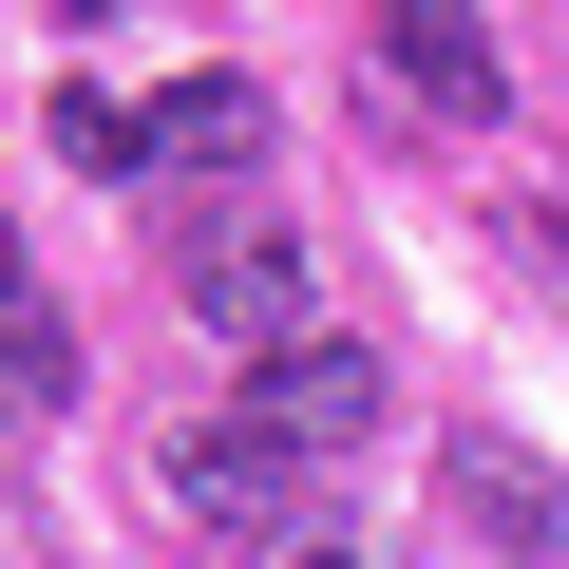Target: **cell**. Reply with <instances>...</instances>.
Masks as SVG:
<instances>
[{"instance_id": "cell-10", "label": "cell", "mask_w": 569, "mask_h": 569, "mask_svg": "<svg viewBox=\"0 0 569 569\" xmlns=\"http://www.w3.org/2000/svg\"><path fill=\"white\" fill-rule=\"evenodd\" d=\"M77 20H133V0H77Z\"/></svg>"}, {"instance_id": "cell-7", "label": "cell", "mask_w": 569, "mask_h": 569, "mask_svg": "<svg viewBox=\"0 0 569 569\" xmlns=\"http://www.w3.org/2000/svg\"><path fill=\"white\" fill-rule=\"evenodd\" d=\"M58 399H77V323H39V305H20V323H0V437L58 418Z\"/></svg>"}, {"instance_id": "cell-6", "label": "cell", "mask_w": 569, "mask_h": 569, "mask_svg": "<svg viewBox=\"0 0 569 569\" xmlns=\"http://www.w3.org/2000/svg\"><path fill=\"white\" fill-rule=\"evenodd\" d=\"M456 512H475L493 550H550V531H569V493H550L512 437H456Z\"/></svg>"}, {"instance_id": "cell-3", "label": "cell", "mask_w": 569, "mask_h": 569, "mask_svg": "<svg viewBox=\"0 0 569 569\" xmlns=\"http://www.w3.org/2000/svg\"><path fill=\"white\" fill-rule=\"evenodd\" d=\"M190 323H209L247 380H266V361H305V342H342V323H323V266H305V247H266V228L190 266Z\"/></svg>"}, {"instance_id": "cell-1", "label": "cell", "mask_w": 569, "mask_h": 569, "mask_svg": "<svg viewBox=\"0 0 569 569\" xmlns=\"http://www.w3.org/2000/svg\"><path fill=\"white\" fill-rule=\"evenodd\" d=\"M152 512H171V531H209V550H266V569H305V456H284L247 399L152 437Z\"/></svg>"}, {"instance_id": "cell-2", "label": "cell", "mask_w": 569, "mask_h": 569, "mask_svg": "<svg viewBox=\"0 0 569 569\" xmlns=\"http://www.w3.org/2000/svg\"><path fill=\"white\" fill-rule=\"evenodd\" d=\"M361 96H399V114H437V133H493V114H512V58H493L475 0H380Z\"/></svg>"}, {"instance_id": "cell-9", "label": "cell", "mask_w": 569, "mask_h": 569, "mask_svg": "<svg viewBox=\"0 0 569 569\" xmlns=\"http://www.w3.org/2000/svg\"><path fill=\"white\" fill-rule=\"evenodd\" d=\"M0 323H20V228H0Z\"/></svg>"}, {"instance_id": "cell-8", "label": "cell", "mask_w": 569, "mask_h": 569, "mask_svg": "<svg viewBox=\"0 0 569 569\" xmlns=\"http://www.w3.org/2000/svg\"><path fill=\"white\" fill-rule=\"evenodd\" d=\"M58 152H77V171H152V114H114L96 77H58Z\"/></svg>"}, {"instance_id": "cell-5", "label": "cell", "mask_w": 569, "mask_h": 569, "mask_svg": "<svg viewBox=\"0 0 569 569\" xmlns=\"http://www.w3.org/2000/svg\"><path fill=\"white\" fill-rule=\"evenodd\" d=\"M247 152H266V96H247V77H171V96H152V171H228V190H247Z\"/></svg>"}, {"instance_id": "cell-11", "label": "cell", "mask_w": 569, "mask_h": 569, "mask_svg": "<svg viewBox=\"0 0 569 569\" xmlns=\"http://www.w3.org/2000/svg\"><path fill=\"white\" fill-rule=\"evenodd\" d=\"M305 569H342V550H305Z\"/></svg>"}, {"instance_id": "cell-4", "label": "cell", "mask_w": 569, "mask_h": 569, "mask_svg": "<svg viewBox=\"0 0 569 569\" xmlns=\"http://www.w3.org/2000/svg\"><path fill=\"white\" fill-rule=\"evenodd\" d=\"M247 418L305 456V475H342V456H380L399 399H380V342H305V361H266V380H247Z\"/></svg>"}]
</instances>
